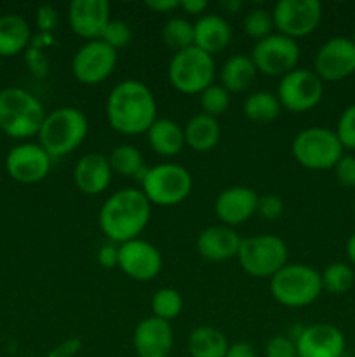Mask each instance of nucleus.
<instances>
[{"label": "nucleus", "instance_id": "nucleus-1", "mask_svg": "<svg viewBox=\"0 0 355 357\" xmlns=\"http://www.w3.org/2000/svg\"><path fill=\"white\" fill-rule=\"evenodd\" d=\"M106 119L111 129L120 135H143L157 121L155 96L139 80H122L108 94Z\"/></svg>", "mask_w": 355, "mask_h": 357}, {"label": "nucleus", "instance_id": "nucleus-2", "mask_svg": "<svg viewBox=\"0 0 355 357\" xmlns=\"http://www.w3.org/2000/svg\"><path fill=\"white\" fill-rule=\"evenodd\" d=\"M152 218V204L141 188H122L111 194L100 209V229L113 244L139 239Z\"/></svg>", "mask_w": 355, "mask_h": 357}, {"label": "nucleus", "instance_id": "nucleus-3", "mask_svg": "<svg viewBox=\"0 0 355 357\" xmlns=\"http://www.w3.org/2000/svg\"><path fill=\"white\" fill-rule=\"evenodd\" d=\"M89 132V122L82 110L75 107H61L45 114L38 131V145L51 155L59 159L79 149Z\"/></svg>", "mask_w": 355, "mask_h": 357}, {"label": "nucleus", "instance_id": "nucleus-4", "mask_svg": "<svg viewBox=\"0 0 355 357\" xmlns=\"http://www.w3.org/2000/svg\"><path fill=\"white\" fill-rule=\"evenodd\" d=\"M45 119L40 101L21 87L0 91V129L16 139L38 135Z\"/></svg>", "mask_w": 355, "mask_h": 357}, {"label": "nucleus", "instance_id": "nucleus-5", "mask_svg": "<svg viewBox=\"0 0 355 357\" xmlns=\"http://www.w3.org/2000/svg\"><path fill=\"white\" fill-rule=\"evenodd\" d=\"M274 300L289 309H301L315 302L322 293L320 272L310 265L287 264L270 279Z\"/></svg>", "mask_w": 355, "mask_h": 357}, {"label": "nucleus", "instance_id": "nucleus-6", "mask_svg": "<svg viewBox=\"0 0 355 357\" xmlns=\"http://www.w3.org/2000/svg\"><path fill=\"white\" fill-rule=\"evenodd\" d=\"M237 260L251 278L271 279L289 264L287 244L274 234L247 237L242 239Z\"/></svg>", "mask_w": 355, "mask_h": 357}, {"label": "nucleus", "instance_id": "nucleus-7", "mask_svg": "<svg viewBox=\"0 0 355 357\" xmlns=\"http://www.w3.org/2000/svg\"><path fill=\"white\" fill-rule=\"evenodd\" d=\"M292 155L296 162L310 171L334 169L338 160L343 157V146L338 139L336 132L331 129L306 128L299 131L292 139Z\"/></svg>", "mask_w": 355, "mask_h": 357}, {"label": "nucleus", "instance_id": "nucleus-8", "mask_svg": "<svg viewBox=\"0 0 355 357\" xmlns=\"http://www.w3.org/2000/svg\"><path fill=\"white\" fill-rule=\"evenodd\" d=\"M171 86L183 94H200L214 84V58L202 49L191 47L174 52L167 68Z\"/></svg>", "mask_w": 355, "mask_h": 357}, {"label": "nucleus", "instance_id": "nucleus-9", "mask_svg": "<svg viewBox=\"0 0 355 357\" xmlns=\"http://www.w3.org/2000/svg\"><path fill=\"white\" fill-rule=\"evenodd\" d=\"M194 188V180L187 167L174 162L148 167L141 178V192L150 204L176 206L183 202Z\"/></svg>", "mask_w": 355, "mask_h": 357}, {"label": "nucleus", "instance_id": "nucleus-10", "mask_svg": "<svg viewBox=\"0 0 355 357\" xmlns=\"http://www.w3.org/2000/svg\"><path fill=\"white\" fill-rule=\"evenodd\" d=\"M299 45L294 38L282 33H271L270 37L256 42L251 52L254 66L258 72L268 77H284L298 68Z\"/></svg>", "mask_w": 355, "mask_h": 357}, {"label": "nucleus", "instance_id": "nucleus-11", "mask_svg": "<svg viewBox=\"0 0 355 357\" xmlns=\"http://www.w3.org/2000/svg\"><path fill=\"white\" fill-rule=\"evenodd\" d=\"M324 96V82L313 70L296 68L278 82L277 98L281 107L292 114H303L320 103Z\"/></svg>", "mask_w": 355, "mask_h": 357}, {"label": "nucleus", "instance_id": "nucleus-12", "mask_svg": "<svg viewBox=\"0 0 355 357\" xmlns=\"http://www.w3.org/2000/svg\"><path fill=\"white\" fill-rule=\"evenodd\" d=\"M275 31L289 38H301L313 33L322 21L319 0H281L271 9Z\"/></svg>", "mask_w": 355, "mask_h": 357}, {"label": "nucleus", "instance_id": "nucleus-13", "mask_svg": "<svg viewBox=\"0 0 355 357\" xmlns=\"http://www.w3.org/2000/svg\"><path fill=\"white\" fill-rule=\"evenodd\" d=\"M117 51L101 38L89 40L77 49L72 59V73L84 86H97L113 73Z\"/></svg>", "mask_w": 355, "mask_h": 357}, {"label": "nucleus", "instance_id": "nucleus-14", "mask_svg": "<svg viewBox=\"0 0 355 357\" xmlns=\"http://www.w3.org/2000/svg\"><path fill=\"white\" fill-rule=\"evenodd\" d=\"M313 72L322 82H338L355 73V44L348 37H333L320 45Z\"/></svg>", "mask_w": 355, "mask_h": 357}, {"label": "nucleus", "instance_id": "nucleus-15", "mask_svg": "<svg viewBox=\"0 0 355 357\" xmlns=\"http://www.w3.org/2000/svg\"><path fill=\"white\" fill-rule=\"evenodd\" d=\"M164 260L153 244L143 239H132L118 244V268L138 282H148L160 274Z\"/></svg>", "mask_w": 355, "mask_h": 357}, {"label": "nucleus", "instance_id": "nucleus-16", "mask_svg": "<svg viewBox=\"0 0 355 357\" xmlns=\"http://www.w3.org/2000/svg\"><path fill=\"white\" fill-rule=\"evenodd\" d=\"M51 166V155L38 143H21L10 149L6 157L9 176L23 185H35L44 180Z\"/></svg>", "mask_w": 355, "mask_h": 357}, {"label": "nucleus", "instance_id": "nucleus-17", "mask_svg": "<svg viewBox=\"0 0 355 357\" xmlns=\"http://www.w3.org/2000/svg\"><path fill=\"white\" fill-rule=\"evenodd\" d=\"M68 23L75 35L97 40L110 23V3L106 0H73L68 7Z\"/></svg>", "mask_w": 355, "mask_h": 357}, {"label": "nucleus", "instance_id": "nucleus-18", "mask_svg": "<svg viewBox=\"0 0 355 357\" xmlns=\"http://www.w3.org/2000/svg\"><path fill=\"white\" fill-rule=\"evenodd\" d=\"M345 345V335L327 323L305 326L301 335L296 338L298 357H341Z\"/></svg>", "mask_w": 355, "mask_h": 357}, {"label": "nucleus", "instance_id": "nucleus-19", "mask_svg": "<svg viewBox=\"0 0 355 357\" xmlns=\"http://www.w3.org/2000/svg\"><path fill=\"white\" fill-rule=\"evenodd\" d=\"M174 345L171 323L159 317L139 321L132 333V347L138 357H169Z\"/></svg>", "mask_w": 355, "mask_h": 357}, {"label": "nucleus", "instance_id": "nucleus-20", "mask_svg": "<svg viewBox=\"0 0 355 357\" xmlns=\"http://www.w3.org/2000/svg\"><path fill=\"white\" fill-rule=\"evenodd\" d=\"M260 195L249 187H230L216 197L214 213L219 222L235 229L258 211Z\"/></svg>", "mask_w": 355, "mask_h": 357}, {"label": "nucleus", "instance_id": "nucleus-21", "mask_svg": "<svg viewBox=\"0 0 355 357\" xmlns=\"http://www.w3.org/2000/svg\"><path fill=\"white\" fill-rule=\"evenodd\" d=\"M242 244V237L235 229L223 223L211 225L202 230L197 237V251L209 261H226L237 258Z\"/></svg>", "mask_w": 355, "mask_h": 357}, {"label": "nucleus", "instance_id": "nucleus-22", "mask_svg": "<svg viewBox=\"0 0 355 357\" xmlns=\"http://www.w3.org/2000/svg\"><path fill=\"white\" fill-rule=\"evenodd\" d=\"M111 171L108 157L103 153L90 152L80 157L73 167L75 187L86 195L103 194L111 181Z\"/></svg>", "mask_w": 355, "mask_h": 357}, {"label": "nucleus", "instance_id": "nucleus-23", "mask_svg": "<svg viewBox=\"0 0 355 357\" xmlns=\"http://www.w3.org/2000/svg\"><path fill=\"white\" fill-rule=\"evenodd\" d=\"M194 31L195 47L211 56L221 52L232 42V26L219 14H202L197 23H194Z\"/></svg>", "mask_w": 355, "mask_h": 357}, {"label": "nucleus", "instance_id": "nucleus-24", "mask_svg": "<svg viewBox=\"0 0 355 357\" xmlns=\"http://www.w3.org/2000/svg\"><path fill=\"white\" fill-rule=\"evenodd\" d=\"M31 28L19 14L0 16V58H10L26 51L31 42Z\"/></svg>", "mask_w": 355, "mask_h": 357}, {"label": "nucleus", "instance_id": "nucleus-25", "mask_svg": "<svg viewBox=\"0 0 355 357\" xmlns=\"http://www.w3.org/2000/svg\"><path fill=\"white\" fill-rule=\"evenodd\" d=\"M153 152L160 157H174L183 150V128L173 119H157L146 131Z\"/></svg>", "mask_w": 355, "mask_h": 357}, {"label": "nucleus", "instance_id": "nucleus-26", "mask_svg": "<svg viewBox=\"0 0 355 357\" xmlns=\"http://www.w3.org/2000/svg\"><path fill=\"white\" fill-rule=\"evenodd\" d=\"M184 145L190 146L195 152H209L218 145L221 138V128L218 119L209 117L205 114H198L191 117L183 128Z\"/></svg>", "mask_w": 355, "mask_h": 357}, {"label": "nucleus", "instance_id": "nucleus-27", "mask_svg": "<svg viewBox=\"0 0 355 357\" xmlns=\"http://www.w3.org/2000/svg\"><path fill=\"white\" fill-rule=\"evenodd\" d=\"M258 75V70L254 66L253 59L247 54H235L230 56L223 63L219 70V80L221 86L228 93H244L253 86L254 79Z\"/></svg>", "mask_w": 355, "mask_h": 357}, {"label": "nucleus", "instance_id": "nucleus-28", "mask_svg": "<svg viewBox=\"0 0 355 357\" xmlns=\"http://www.w3.org/2000/svg\"><path fill=\"white\" fill-rule=\"evenodd\" d=\"M228 347L225 333L212 326L195 328L187 340L188 354L191 357H225Z\"/></svg>", "mask_w": 355, "mask_h": 357}, {"label": "nucleus", "instance_id": "nucleus-29", "mask_svg": "<svg viewBox=\"0 0 355 357\" xmlns=\"http://www.w3.org/2000/svg\"><path fill=\"white\" fill-rule=\"evenodd\" d=\"M244 115L249 121L258 122V124H268L274 122L275 119L281 115V101H278L277 94L270 93V91H256L251 93L249 96L244 100Z\"/></svg>", "mask_w": 355, "mask_h": 357}, {"label": "nucleus", "instance_id": "nucleus-30", "mask_svg": "<svg viewBox=\"0 0 355 357\" xmlns=\"http://www.w3.org/2000/svg\"><path fill=\"white\" fill-rule=\"evenodd\" d=\"M108 162H110L111 171L115 174H120L125 178H141L145 176L146 169L145 160H143L141 152L132 145H118L108 153Z\"/></svg>", "mask_w": 355, "mask_h": 357}, {"label": "nucleus", "instance_id": "nucleus-31", "mask_svg": "<svg viewBox=\"0 0 355 357\" xmlns=\"http://www.w3.org/2000/svg\"><path fill=\"white\" fill-rule=\"evenodd\" d=\"M162 38L167 47L173 49L174 52L184 51V49L191 47L195 42L194 23L184 17H171L164 24Z\"/></svg>", "mask_w": 355, "mask_h": 357}, {"label": "nucleus", "instance_id": "nucleus-32", "mask_svg": "<svg viewBox=\"0 0 355 357\" xmlns=\"http://www.w3.org/2000/svg\"><path fill=\"white\" fill-rule=\"evenodd\" d=\"M320 279H322V289L333 293V295H341L354 286L355 274L354 268L348 264L334 261V264L327 265L324 272H320Z\"/></svg>", "mask_w": 355, "mask_h": 357}, {"label": "nucleus", "instance_id": "nucleus-33", "mask_svg": "<svg viewBox=\"0 0 355 357\" xmlns=\"http://www.w3.org/2000/svg\"><path fill=\"white\" fill-rule=\"evenodd\" d=\"M152 310L153 317H159L162 321H173L183 310V298L180 291L174 288H160L152 296Z\"/></svg>", "mask_w": 355, "mask_h": 357}, {"label": "nucleus", "instance_id": "nucleus-34", "mask_svg": "<svg viewBox=\"0 0 355 357\" xmlns=\"http://www.w3.org/2000/svg\"><path fill=\"white\" fill-rule=\"evenodd\" d=\"M242 30L247 37L254 38L256 42L270 37L275 33V23L271 10L267 9H253L244 16Z\"/></svg>", "mask_w": 355, "mask_h": 357}, {"label": "nucleus", "instance_id": "nucleus-35", "mask_svg": "<svg viewBox=\"0 0 355 357\" xmlns=\"http://www.w3.org/2000/svg\"><path fill=\"white\" fill-rule=\"evenodd\" d=\"M198 103H200L202 114L209 117H221L230 107V93L221 84H212L207 89L198 94Z\"/></svg>", "mask_w": 355, "mask_h": 357}, {"label": "nucleus", "instance_id": "nucleus-36", "mask_svg": "<svg viewBox=\"0 0 355 357\" xmlns=\"http://www.w3.org/2000/svg\"><path fill=\"white\" fill-rule=\"evenodd\" d=\"M132 37H134V33H132L131 24L122 20H110V23L103 30L101 40L106 42L111 49L118 51L122 47H127L131 44Z\"/></svg>", "mask_w": 355, "mask_h": 357}, {"label": "nucleus", "instance_id": "nucleus-37", "mask_svg": "<svg viewBox=\"0 0 355 357\" xmlns=\"http://www.w3.org/2000/svg\"><path fill=\"white\" fill-rule=\"evenodd\" d=\"M336 136L341 146L348 150H355V105L345 108L343 114L338 119Z\"/></svg>", "mask_w": 355, "mask_h": 357}, {"label": "nucleus", "instance_id": "nucleus-38", "mask_svg": "<svg viewBox=\"0 0 355 357\" xmlns=\"http://www.w3.org/2000/svg\"><path fill=\"white\" fill-rule=\"evenodd\" d=\"M265 357H298L296 342L287 335H275L265 347Z\"/></svg>", "mask_w": 355, "mask_h": 357}, {"label": "nucleus", "instance_id": "nucleus-39", "mask_svg": "<svg viewBox=\"0 0 355 357\" xmlns=\"http://www.w3.org/2000/svg\"><path fill=\"white\" fill-rule=\"evenodd\" d=\"M258 215L263 216L265 220H277L284 213V201L277 194H265L260 195L258 201Z\"/></svg>", "mask_w": 355, "mask_h": 357}, {"label": "nucleus", "instance_id": "nucleus-40", "mask_svg": "<svg viewBox=\"0 0 355 357\" xmlns=\"http://www.w3.org/2000/svg\"><path fill=\"white\" fill-rule=\"evenodd\" d=\"M334 176L345 188H355V157L343 155L334 166Z\"/></svg>", "mask_w": 355, "mask_h": 357}, {"label": "nucleus", "instance_id": "nucleus-41", "mask_svg": "<svg viewBox=\"0 0 355 357\" xmlns=\"http://www.w3.org/2000/svg\"><path fill=\"white\" fill-rule=\"evenodd\" d=\"M24 59H26V65L30 68V72L33 73L35 77L42 79L49 73V61H47V56L42 49L37 47H28L26 52H24Z\"/></svg>", "mask_w": 355, "mask_h": 357}, {"label": "nucleus", "instance_id": "nucleus-42", "mask_svg": "<svg viewBox=\"0 0 355 357\" xmlns=\"http://www.w3.org/2000/svg\"><path fill=\"white\" fill-rule=\"evenodd\" d=\"M37 28L42 33H52L59 24V13L56 7L44 3L37 9Z\"/></svg>", "mask_w": 355, "mask_h": 357}, {"label": "nucleus", "instance_id": "nucleus-43", "mask_svg": "<svg viewBox=\"0 0 355 357\" xmlns=\"http://www.w3.org/2000/svg\"><path fill=\"white\" fill-rule=\"evenodd\" d=\"M97 261L103 268L118 267V244L106 243L97 251Z\"/></svg>", "mask_w": 355, "mask_h": 357}, {"label": "nucleus", "instance_id": "nucleus-44", "mask_svg": "<svg viewBox=\"0 0 355 357\" xmlns=\"http://www.w3.org/2000/svg\"><path fill=\"white\" fill-rule=\"evenodd\" d=\"M80 351H82V340L80 338H68V340H63L61 344L56 345L47 357H75Z\"/></svg>", "mask_w": 355, "mask_h": 357}, {"label": "nucleus", "instance_id": "nucleus-45", "mask_svg": "<svg viewBox=\"0 0 355 357\" xmlns=\"http://www.w3.org/2000/svg\"><path fill=\"white\" fill-rule=\"evenodd\" d=\"M225 357H260L256 347L253 344H247V342H237L232 344L226 351Z\"/></svg>", "mask_w": 355, "mask_h": 357}, {"label": "nucleus", "instance_id": "nucleus-46", "mask_svg": "<svg viewBox=\"0 0 355 357\" xmlns=\"http://www.w3.org/2000/svg\"><path fill=\"white\" fill-rule=\"evenodd\" d=\"M145 6L153 13L169 14L180 9V0H148V2H145Z\"/></svg>", "mask_w": 355, "mask_h": 357}, {"label": "nucleus", "instance_id": "nucleus-47", "mask_svg": "<svg viewBox=\"0 0 355 357\" xmlns=\"http://www.w3.org/2000/svg\"><path fill=\"white\" fill-rule=\"evenodd\" d=\"M180 9H183L187 14L202 16V13L207 9V2L205 0H181Z\"/></svg>", "mask_w": 355, "mask_h": 357}, {"label": "nucleus", "instance_id": "nucleus-48", "mask_svg": "<svg viewBox=\"0 0 355 357\" xmlns=\"http://www.w3.org/2000/svg\"><path fill=\"white\" fill-rule=\"evenodd\" d=\"M54 37H52V33H42V31H38L37 35H33L31 37V42L30 45L31 47H37V49H42L44 51L45 47H51V45H54Z\"/></svg>", "mask_w": 355, "mask_h": 357}, {"label": "nucleus", "instance_id": "nucleus-49", "mask_svg": "<svg viewBox=\"0 0 355 357\" xmlns=\"http://www.w3.org/2000/svg\"><path fill=\"white\" fill-rule=\"evenodd\" d=\"M347 257L352 265H355V232L347 241Z\"/></svg>", "mask_w": 355, "mask_h": 357}, {"label": "nucleus", "instance_id": "nucleus-50", "mask_svg": "<svg viewBox=\"0 0 355 357\" xmlns=\"http://www.w3.org/2000/svg\"><path fill=\"white\" fill-rule=\"evenodd\" d=\"M223 7L228 9L230 13H239L242 9V2H239V0H226V2H223Z\"/></svg>", "mask_w": 355, "mask_h": 357}, {"label": "nucleus", "instance_id": "nucleus-51", "mask_svg": "<svg viewBox=\"0 0 355 357\" xmlns=\"http://www.w3.org/2000/svg\"><path fill=\"white\" fill-rule=\"evenodd\" d=\"M352 42H354V44H355V28H354V35H352Z\"/></svg>", "mask_w": 355, "mask_h": 357}, {"label": "nucleus", "instance_id": "nucleus-52", "mask_svg": "<svg viewBox=\"0 0 355 357\" xmlns=\"http://www.w3.org/2000/svg\"><path fill=\"white\" fill-rule=\"evenodd\" d=\"M354 211H355V201H354Z\"/></svg>", "mask_w": 355, "mask_h": 357}]
</instances>
